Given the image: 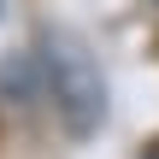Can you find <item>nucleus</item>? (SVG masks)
Returning <instances> with one entry per match:
<instances>
[{
    "instance_id": "1",
    "label": "nucleus",
    "mask_w": 159,
    "mask_h": 159,
    "mask_svg": "<svg viewBox=\"0 0 159 159\" xmlns=\"http://www.w3.org/2000/svg\"><path fill=\"white\" fill-rule=\"evenodd\" d=\"M35 65H41V89L53 94V112L65 118L71 136H89L100 130L106 118V77L89 53V41L65 24L41 30V47H35Z\"/></svg>"
},
{
    "instance_id": "2",
    "label": "nucleus",
    "mask_w": 159,
    "mask_h": 159,
    "mask_svg": "<svg viewBox=\"0 0 159 159\" xmlns=\"http://www.w3.org/2000/svg\"><path fill=\"white\" fill-rule=\"evenodd\" d=\"M148 159H159V148H153V153H148Z\"/></svg>"
}]
</instances>
